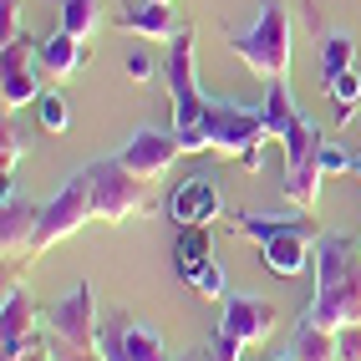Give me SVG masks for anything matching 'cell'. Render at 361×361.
Masks as SVG:
<instances>
[{"instance_id":"6da1fadb","label":"cell","mask_w":361,"mask_h":361,"mask_svg":"<svg viewBox=\"0 0 361 361\" xmlns=\"http://www.w3.org/2000/svg\"><path fill=\"white\" fill-rule=\"evenodd\" d=\"M305 321L326 331L361 326V245L341 234H321L316 245V295H310Z\"/></svg>"},{"instance_id":"7a4b0ae2","label":"cell","mask_w":361,"mask_h":361,"mask_svg":"<svg viewBox=\"0 0 361 361\" xmlns=\"http://www.w3.org/2000/svg\"><path fill=\"white\" fill-rule=\"evenodd\" d=\"M239 234H250L259 245L264 270L280 275V280H295L305 270H316V245H321V229L305 209L290 214H239Z\"/></svg>"},{"instance_id":"3957f363","label":"cell","mask_w":361,"mask_h":361,"mask_svg":"<svg viewBox=\"0 0 361 361\" xmlns=\"http://www.w3.org/2000/svg\"><path fill=\"white\" fill-rule=\"evenodd\" d=\"M264 137H270V133H264L259 107L229 102V97H209L204 123L188 133V137H178V148H183V153H219V158L245 163L250 153H259Z\"/></svg>"},{"instance_id":"277c9868","label":"cell","mask_w":361,"mask_h":361,"mask_svg":"<svg viewBox=\"0 0 361 361\" xmlns=\"http://www.w3.org/2000/svg\"><path fill=\"white\" fill-rule=\"evenodd\" d=\"M229 51L264 82L290 77V11H285V0H259L250 26L229 31Z\"/></svg>"},{"instance_id":"5b68a950","label":"cell","mask_w":361,"mask_h":361,"mask_svg":"<svg viewBox=\"0 0 361 361\" xmlns=\"http://www.w3.org/2000/svg\"><path fill=\"white\" fill-rule=\"evenodd\" d=\"M82 173H87V188H92V219L97 224H128V219L153 209V183L137 178L117 153L87 163Z\"/></svg>"},{"instance_id":"8992f818","label":"cell","mask_w":361,"mask_h":361,"mask_svg":"<svg viewBox=\"0 0 361 361\" xmlns=\"http://www.w3.org/2000/svg\"><path fill=\"white\" fill-rule=\"evenodd\" d=\"M321 128L310 123V117H300V123L280 137V148H285V204L290 209H305V214H316L321 204Z\"/></svg>"},{"instance_id":"52a82bcc","label":"cell","mask_w":361,"mask_h":361,"mask_svg":"<svg viewBox=\"0 0 361 361\" xmlns=\"http://www.w3.org/2000/svg\"><path fill=\"white\" fill-rule=\"evenodd\" d=\"M163 87H168V102H173V133L188 137L204 112H209V97L199 87V61H194V31H183L168 41V56H163Z\"/></svg>"},{"instance_id":"ba28073f","label":"cell","mask_w":361,"mask_h":361,"mask_svg":"<svg viewBox=\"0 0 361 361\" xmlns=\"http://www.w3.org/2000/svg\"><path fill=\"white\" fill-rule=\"evenodd\" d=\"M97 356L102 361H173L168 341L153 321L133 316V310H112L97 326Z\"/></svg>"},{"instance_id":"9c48e42d","label":"cell","mask_w":361,"mask_h":361,"mask_svg":"<svg viewBox=\"0 0 361 361\" xmlns=\"http://www.w3.org/2000/svg\"><path fill=\"white\" fill-rule=\"evenodd\" d=\"M92 219V188H87V173H71L61 183V194L51 204H41V219H36V239H31V255H46L51 245L71 239L82 224Z\"/></svg>"},{"instance_id":"30bf717a","label":"cell","mask_w":361,"mask_h":361,"mask_svg":"<svg viewBox=\"0 0 361 361\" xmlns=\"http://www.w3.org/2000/svg\"><path fill=\"white\" fill-rule=\"evenodd\" d=\"M46 321L36 316L31 295L20 285H6V305H0V351L6 361H20V356H41L46 351Z\"/></svg>"},{"instance_id":"8fae6325","label":"cell","mask_w":361,"mask_h":361,"mask_svg":"<svg viewBox=\"0 0 361 361\" xmlns=\"http://www.w3.org/2000/svg\"><path fill=\"white\" fill-rule=\"evenodd\" d=\"M97 326H102V310H97L92 285H77L71 295H61L51 310H46V336H56V341H66V346L97 351Z\"/></svg>"},{"instance_id":"7c38bea8","label":"cell","mask_w":361,"mask_h":361,"mask_svg":"<svg viewBox=\"0 0 361 361\" xmlns=\"http://www.w3.org/2000/svg\"><path fill=\"white\" fill-rule=\"evenodd\" d=\"M280 326V310L264 295H224L219 300V331H229L239 346H264Z\"/></svg>"},{"instance_id":"4fadbf2b","label":"cell","mask_w":361,"mask_h":361,"mask_svg":"<svg viewBox=\"0 0 361 361\" xmlns=\"http://www.w3.org/2000/svg\"><path fill=\"white\" fill-rule=\"evenodd\" d=\"M117 158H123L137 178H148V183H158V178H168V168H173L178 158H183V148H178V133H158V128H137L123 148H117Z\"/></svg>"},{"instance_id":"5bb4252c","label":"cell","mask_w":361,"mask_h":361,"mask_svg":"<svg viewBox=\"0 0 361 361\" xmlns=\"http://www.w3.org/2000/svg\"><path fill=\"white\" fill-rule=\"evenodd\" d=\"M219 214H224V194H219V178H209V173L183 178L173 188V199H168V219L178 229H209Z\"/></svg>"},{"instance_id":"9a60e30c","label":"cell","mask_w":361,"mask_h":361,"mask_svg":"<svg viewBox=\"0 0 361 361\" xmlns=\"http://www.w3.org/2000/svg\"><path fill=\"white\" fill-rule=\"evenodd\" d=\"M36 219H41V204L26 194V188H16L6 178V199H0V255H6V264L20 259V255H31Z\"/></svg>"},{"instance_id":"2e32d148","label":"cell","mask_w":361,"mask_h":361,"mask_svg":"<svg viewBox=\"0 0 361 361\" xmlns=\"http://www.w3.org/2000/svg\"><path fill=\"white\" fill-rule=\"evenodd\" d=\"M36 46L20 36L11 46H0V102H6V112L16 107H31L41 97V77H36Z\"/></svg>"},{"instance_id":"e0dca14e","label":"cell","mask_w":361,"mask_h":361,"mask_svg":"<svg viewBox=\"0 0 361 361\" xmlns=\"http://www.w3.org/2000/svg\"><path fill=\"white\" fill-rule=\"evenodd\" d=\"M117 26H123L128 36H142V41H173V36H183V31H188L183 20L173 16V6H163V0H142V6H123Z\"/></svg>"},{"instance_id":"ac0fdd59","label":"cell","mask_w":361,"mask_h":361,"mask_svg":"<svg viewBox=\"0 0 361 361\" xmlns=\"http://www.w3.org/2000/svg\"><path fill=\"white\" fill-rule=\"evenodd\" d=\"M82 46H87V41H77L71 31L56 26L46 41H36V66H41L51 82H66V77H77V71H82Z\"/></svg>"},{"instance_id":"d6986e66","label":"cell","mask_w":361,"mask_h":361,"mask_svg":"<svg viewBox=\"0 0 361 361\" xmlns=\"http://www.w3.org/2000/svg\"><path fill=\"white\" fill-rule=\"evenodd\" d=\"M259 117H264V133H270V137H285L300 123V107L290 97V87H285V77L270 82V92H264V102H259Z\"/></svg>"},{"instance_id":"ffe728a7","label":"cell","mask_w":361,"mask_h":361,"mask_svg":"<svg viewBox=\"0 0 361 361\" xmlns=\"http://www.w3.org/2000/svg\"><path fill=\"white\" fill-rule=\"evenodd\" d=\"M290 356L295 361H341V351H336V331H326L316 321H300L295 341H290Z\"/></svg>"},{"instance_id":"44dd1931","label":"cell","mask_w":361,"mask_h":361,"mask_svg":"<svg viewBox=\"0 0 361 361\" xmlns=\"http://www.w3.org/2000/svg\"><path fill=\"white\" fill-rule=\"evenodd\" d=\"M209 259H214L209 229H183V234H178V245H173V264H178V275H183V280H194Z\"/></svg>"},{"instance_id":"7402d4cb","label":"cell","mask_w":361,"mask_h":361,"mask_svg":"<svg viewBox=\"0 0 361 361\" xmlns=\"http://www.w3.org/2000/svg\"><path fill=\"white\" fill-rule=\"evenodd\" d=\"M351 56H356V41H351L346 31H331V36L321 41V87H331L336 77L356 71V66H351Z\"/></svg>"},{"instance_id":"603a6c76","label":"cell","mask_w":361,"mask_h":361,"mask_svg":"<svg viewBox=\"0 0 361 361\" xmlns=\"http://www.w3.org/2000/svg\"><path fill=\"white\" fill-rule=\"evenodd\" d=\"M102 26V0H61V31H71L77 41H92Z\"/></svg>"},{"instance_id":"cb8c5ba5","label":"cell","mask_w":361,"mask_h":361,"mask_svg":"<svg viewBox=\"0 0 361 361\" xmlns=\"http://www.w3.org/2000/svg\"><path fill=\"white\" fill-rule=\"evenodd\" d=\"M326 97H331V102H341V107H336V128H346L351 117H356V107H361V77H356V71L336 77V82L326 87Z\"/></svg>"},{"instance_id":"d4e9b609","label":"cell","mask_w":361,"mask_h":361,"mask_svg":"<svg viewBox=\"0 0 361 361\" xmlns=\"http://www.w3.org/2000/svg\"><path fill=\"white\" fill-rule=\"evenodd\" d=\"M36 123L46 133H66L71 128V107H66L61 92H41V97H36Z\"/></svg>"},{"instance_id":"484cf974","label":"cell","mask_w":361,"mask_h":361,"mask_svg":"<svg viewBox=\"0 0 361 361\" xmlns=\"http://www.w3.org/2000/svg\"><path fill=\"white\" fill-rule=\"evenodd\" d=\"M188 285H194L199 295H209V300H224V295H229V285H224V264H219V259H209Z\"/></svg>"},{"instance_id":"4316f807","label":"cell","mask_w":361,"mask_h":361,"mask_svg":"<svg viewBox=\"0 0 361 361\" xmlns=\"http://www.w3.org/2000/svg\"><path fill=\"white\" fill-rule=\"evenodd\" d=\"M245 351H250V346H239L229 331H219V326H214L209 346H204V361H245Z\"/></svg>"},{"instance_id":"83f0119b","label":"cell","mask_w":361,"mask_h":361,"mask_svg":"<svg viewBox=\"0 0 361 361\" xmlns=\"http://www.w3.org/2000/svg\"><path fill=\"white\" fill-rule=\"evenodd\" d=\"M20 41V0H0V46Z\"/></svg>"},{"instance_id":"f1b7e54d","label":"cell","mask_w":361,"mask_h":361,"mask_svg":"<svg viewBox=\"0 0 361 361\" xmlns=\"http://www.w3.org/2000/svg\"><path fill=\"white\" fill-rule=\"evenodd\" d=\"M321 173H351V153L341 148V142H321Z\"/></svg>"},{"instance_id":"f546056e","label":"cell","mask_w":361,"mask_h":361,"mask_svg":"<svg viewBox=\"0 0 361 361\" xmlns=\"http://www.w3.org/2000/svg\"><path fill=\"white\" fill-rule=\"evenodd\" d=\"M123 66H128V77H133V82H153L158 71H163V66H158V61H153L148 51H133V56H128Z\"/></svg>"},{"instance_id":"4dcf8cb0","label":"cell","mask_w":361,"mask_h":361,"mask_svg":"<svg viewBox=\"0 0 361 361\" xmlns=\"http://www.w3.org/2000/svg\"><path fill=\"white\" fill-rule=\"evenodd\" d=\"M336 351H341V361H361V326L336 331Z\"/></svg>"},{"instance_id":"1f68e13d","label":"cell","mask_w":361,"mask_h":361,"mask_svg":"<svg viewBox=\"0 0 361 361\" xmlns=\"http://www.w3.org/2000/svg\"><path fill=\"white\" fill-rule=\"evenodd\" d=\"M0 142H6V148H0V168H6V178H11V168L20 163V137L6 128V137H0Z\"/></svg>"},{"instance_id":"d6a6232c","label":"cell","mask_w":361,"mask_h":361,"mask_svg":"<svg viewBox=\"0 0 361 361\" xmlns=\"http://www.w3.org/2000/svg\"><path fill=\"white\" fill-rule=\"evenodd\" d=\"M351 173H356V178H361V153H356V158H351Z\"/></svg>"},{"instance_id":"836d02e7","label":"cell","mask_w":361,"mask_h":361,"mask_svg":"<svg viewBox=\"0 0 361 361\" xmlns=\"http://www.w3.org/2000/svg\"><path fill=\"white\" fill-rule=\"evenodd\" d=\"M20 361H51V356H46V351H41V356H20Z\"/></svg>"},{"instance_id":"e575fe53","label":"cell","mask_w":361,"mask_h":361,"mask_svg":"<svg viewBox=\"0 0 361 361\" xmlns=\"http://www.w3.org/2000/svg\"><path fill=\"white\" fill-rule=\"evenodd\" d=\"M275 361H295V356H290V351H285V356H275Z\"/></svg>"},{"instance_id":"d590c367","label":"cell","mask_w":361,"mask_h":361,"mask_svg":"<svg viewBox=\"0 0 361 361\" xmlns=\"http://www.w3.org/2000/svg\"><path fill=\"white\" fill-rule=\"evenodd\" d=\"M183 361H204V356H183Z\"/></svg>"},{"instance_id":"8d00e7d4","label":"cell","mask_w":361,"mask_h":361,"mask_svg":"<svg viewBox=\"0 0 361 361\" xmlns=\"http://www.w3.org/2000/svg\"><path fill=\"white\" fill-rule=\"evenodd\" d=\"M163 6H173V0H163Z\"/></svg>"}]
</instances>
